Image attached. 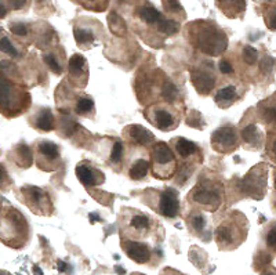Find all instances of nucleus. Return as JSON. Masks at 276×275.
Returning <instances> with one entry per match:
<instances>
[{"label":"nucleus","instance_id":"nucleus-1","mask_svg":"<svg viewBox=\"0 0 276 275\" xmlns=\"http://www.w3.org/2000/svg\"><path fill=\"white\" fill-rule=\"evenodd\" d=\"M248 234L247 217L239 210H229L217 220L214 241L221 252H232L246 241Z\"/></svg>","mask_w":276,"mask_h":275},{"label":"nucleus","instance_id":"nucleus-2","mask_svg":"<svg viewBox=\"0 0 276 275\" xmlns=\"http://www.w3.org/2000/svg\"><path fill=\"white\" fill-rule=\"evenodd\" d=\"M186 35L196 50L210 57H218L228 47V36L215 24L208 21H195L188 25Z\"/></svg>","mask_w":276,"mask_h":275},{"label":"nucleus","instance_id":"nucleus-3","mask_svg":"<svg viewBox=\"0 0 276 275\" xmlns=\"http://www.w3.org/2000/svg\"><path fill=\"white\" fill-rule=\"evenodd\" d=\"M119 224H120V237L127 240L144 241L152 240L153 242H160L163 235L158 233V221L153 220L146 213L126 207L122 209L119 216Z\"/></svg>","mask_w":276,"mask_h":275},{"label":"nucleus","instance_id":"nucleus-4","mask_svg":"<svg viewBox=\"0 0 276 275\" xmlns=\"http://www.w3.org/2000/svg\"><path fill=\"white\" fill-rule=\"evenodd\" d=\"M186 199L193 209L210 213L217 212L224 202V184L217 174L207 172L199 177Z\"/></svg>","mask_w":276,"mask_h":275},{"label":"nucleus","instance_id":"nucleus-5","mask_svg":"<svg viewBox=\"0 0 276 275\" xmlns=\"http://www.w3.org/2000/svg\"><path fill=\"white\" fill-rule=\"evenodd\" d=\"M31 238V228L27 217L13 206L0 210V242L11 249H22Z\"/></svg>","mask_w":276,"mask_h":275},{"label":"nucleus","instance_id":"nucleus-6","mask_svg":"<svg viewBox=\"0 0 276 275\" xmlns=\"http://www.w3.org/2000/svg\"><path fill=\"white\" fill-rule=\"evenodd\" d=\"M31 106V94L15 82L0 73V113L6 118H17Z\"/></svg>","mask_w":276,"mask_h":275},{"label":"nucleus","instance_id":"nucleus-7","mask_svg":"<svg viewBox=\"0 0 276 275\" xmlns=\"http://www.w3.org/2000/svg\"><path fill=\"white\" fill-rule=\"evenodd\" d=\"M170 148L172 149L174 155L181 161L178 173H177V183L179 181L184 185L185 181L191 177L196 166L202 162V149L198 144H195L185 137H174L170 141Z\"/></svg>","mask_w":276,"mask_h":275},{"label":"nucleus","instance_id":"nucleus-8","mask_svg":"<svg viewBox=\"0 0 276 275\" xmlns=\"http://www.w3.org/2000/svg\"><path fill=\"white\" fill-rule=\"evenodd\" d=\"M177 158L169 144L155 141L151 145L152 174L159 180H169L177 172Z\"/></svg>","mask_w":276,"mask_h":275},{"label":"nucleus","instance_id":"nucleus-9","mask_svg":"<svg viewBox=\"0 0 276 275\" xmlns=\"http://www.w3.org/2000/svg\"><path fill=\"white\" fill-rule=\"evenodd\" d=\"M144 201L151 209L167 219H175L179 214L178 192L172 188L167 190H146L144 192Z\"/></svg>","mask_w":276,"mask_h":275},{"label":"nucleus","instance_id":"nucleus-10","mask_svg":"<svg viewBox=\"0 0 276 275\" xmlns=\"http://www.w3.org/2000/svg\"><path fill=\"white\" fill-rule=\"evenodd\" d=\"M18 199L36 216L50 217L54 213V205L47 191L36 185H24L18 190Z\"/></svg>","mask_w":276,"mask_h":275},{"label":"nucleus","instance_id":"nucleus-11","mask_svg":"<svg viewBox=\"0 0 276 275\" xmlns=\"http://www.w3.org/2000/svg\"><path fill=\"white\" fill-rule=\"evenodd\" d=\"M238 185L244 197L261 201L268 190V165L258 163L251 168L246 176L242 177Z\"/></svg>","mask_w":276,"mask_h":275},{"label":"nucleus","instance_id":"nucleus-12","mask_svg":"<svg viewBox=\"0 0 276 275\" xmlns=\"http://www.w3.org/2000/svg\"><path fill=\"white\" fill-rule=\"evenodd\" d=\"M34 161L41 172H57L62 168L61 148L50 140H37L34 144Z\"/></svg>","mask_w":276,"mask_h":275},{"label":"nucleus","instance_id":"nucleus-13","mask_svg":"<svg viewBox=\"0 0 276 275\" xmlns=\"http://www.w3.org/2000/svg\"><path fill=\"white\" fill-rule=\"evenodd\" d=\"M144 116L151 123L162 132H172L179 125V113L175 106L169 103L153 104L145 108Z\"/></svg>","mask_w":276,"mask_h":275},{"label":"nucleus","instance_id":"nucleus-14","mask_svg":"<svg viewBox=\"0 0 276 275\" xmlns=\"http://www.w3.org/2000/svg\"><path fill=\"white\" fill-rule=\"evenodd\" d=\"M211 148L218 154H231L241 145L239 132L235 126H222L214 130L210 137Z\"/></svg>","mask_w":276,"mask_h":275},{"label":"nucleus","instance_id":"nucleus-15","mask_svg":"<svg viewBox=\"0 0 276 275\" xmlns=\"http://www.w3.org/2000/svg\"><path fill=\"white\" fill-rule=\"evenodd\" d=\"M120 246L130 260L136 261L137 264H153L156 259L155 249L144 241L127 240L120 237Z\"/></svg>","mask_w":276,"mask_h":275},{"label":"nucleus","instance_id":"nucleus-16","mask_svg":"<svg viewBox=\"0 0 276 275\" xmlns=\"http://www.w3.org/2000/svg\"><path fill=\"white\" fill-rule=\"evenodd\" d=\"M89 82V65L82 54H73L68 61V83L77 89H84Z\"/></svg>","mask_w":276,"mask_h":275},{"label":"nucleus","instance_id":"nucleus-17","mask_svg":"<svg viewBox=\"0 0 276 275\" xmlns=\"http://www.w3.org/2000/svg\"><path fill=\"white\" fill-rule=\"evenodd\" d=\"M123 138L130 147H151L156 141L155 136L148 129H145L141 125H129L124 127Z\"/></svg>","mask_w":276,"mask_h":275},{"label":"nucleus","instance_id":"nucleus-18","mask_svg":"<svg viewBox=\"0 0 276 275\" xmlns=\"http://www.w3.org/2000/svg\"><path fill=\"white\" fill-rule=\"evenodd\" d=\"M77 180L84 187H97L105 183V174L103 170H100L93 163L87 161H82L76 165L75 169Z\"/></svg>","mask_w":276,"mask_h":275},{"label":"nucleus","instance_id":"nucleus-19","mask_svg":"<svg viewBox=\"0 0 276 275\" xmlns=\"http://www.w3.org/2000/svg\"><path fill=\"white\" fill-rule=\"evenodd\" d=\"M191 82L196 92L202 96H208L213 92L215 86V76H214L213 69L206 68V67H198L191 71Z\"/></svg>","mask_w":276,"mask_h":275},{"label":"nucleus","instance_id":"nucleus-20","mask_svg":"<svg viewBox=\"0 0 276 275\" xmlns=\"http://www.w3.org/2000/svg\"><path fill=\"white\" fill-rule=\"evenodd\" d=\"M239 137L244 144V147L250 151L260 149L264 144V133L255 122H250L242 127Z\"/></svg>","mask_w":276,"mask_h":275},{"label":"nucleus","instance_id":"nucleus-21","mask_svg":"<svg viewBox=\"0 0 276 275\" xmlns=\"http://www.w3.org/2000/svg\"><path fill=\"white\" fill-rule=\"evenodd\" d=\"M185 221L188 231L192 234L193 237H198V238L207 241L206 235L208 234V231H207V219L203 213L198 209H192L186 214Z\"/></svg>","mask_w":276,"mask_h":275},{"label":"nucleus","instance_id":"nucleus-22","mask_svg":"<svg viewBox=\"0 0 276 275\" xmlns=\"http://www.w3.org/2000/svg\"><path fill=\"white\" fill-rule=\"evenodd\" d=\"M29 125L39 132H51L55 129L54 115L50 108H39L31 115Z\"/></svg>","mask_w":276,"mask_h":275},{"label":"nucleus","instance_id":"nucleus-23","mask_svg":"<svg viewBox=\"0 0 276 275\" xmlns=\"http://www.w3.org/2000/svg\"><path fill=\"white\" fill-rule=\"evenodd\" d=\"M73 35H75L76 44L79 46V49L82 50L93 49L98 43L97 32L94 29L89 28V27H75Z\"/></svg>","mask_w":276,"mask_h":275},{"label":"nucleus","instance_id":"nucleus-24","mask_svg":"<svg viewBox=\"0 0 276 275\" xmlns=\"http://www.w3.org/2000/svg\"><path fill=\"white\" fill-rule=\"evenodd\" d=\"M239 99H241V94L238 92V87L234 85H229L225 86V87H221L215 94L214 101L220 108L225 109V108H229L232 104H235Z\"/></svg>","mask_w":276,"mask_h":275},{"label":"nucleus","instance_id":"nucleus-25","mask_svg":"<svg viewBox=\"0 0 276 275\" xmlns=\"http://www.w3.org/2000/svg\"><path fill=\"white\" fill-rule=\"evenodd\" d=\"M13 159L18 168L28 169L34 165V152L31 151L29 145L20 142L13 148Z\"/></svg>","mask_w":276,"mask_h":275},{"label":"nucleus","instance_id":"nucleus-26","mask_svg":"<svg viewBox=\"0 0 276 275\" xmlns=\"http://www.w3.org/2000/svg\"><path fill=\"white\" fill-rule=\"evenodd\" d=\"M217 4L229 18L241 17L246 10V0H217Z\"/></svg>","mask_w":276,"mask_h":275},{"label":"nucleus","instance_id":"nucleus-27","mask_svg":"<svg viewBox=\"0 0 276 275\" xmlns=\"http://www.w3.org/2000/svg\"><path fill=\"white\" fill-rule=\"evenodd\" d=\"M257 112L258 118L264 125H274L276 116V106H275V97L272 96L269 100H264L257 105Z\"/></svg>","mask_w":276,"mask_h":275},{"label":"nucleus","instance_id":"nucleus-28","mask_svg":"<svg viewBox=\"0 0 276 275\" xmlns=\"http://www.w3.org/2000/svg\"><path fill=\"white\" fill-rule=\"evenodd\" d=\"M124 142L120 140H113L110 144L109 156H108V163L116 172H120L124 162Z\"/></svg>","mask_w":276,"mask_h":275},{"label":"nucleus","instance_id":"nucleus-29","mask_svg":"<svg viewBox=\"0 0 276 275\" xmlns=\"http://www.w3.org/2000/svg\"><path fill=\"white\" fill-rule=\"evenodd\" d=\"M73 109H75L76 115L79 116H94L96 113V105L93 99L87 96V94H77L75 99V104H73Z\"/></svg>","mask_w":276,"mask_h":275},{"label":"nucleus","instance_id":"nucleus-30","mask_svg":"<svg viewBox=\"0 0 276 275\" xmlns=\"http://www.w3.org/2000/svg\"><path fill=\"white\" fill-rule=\"evenodd\" d=\"M151 169V162L146 158H138L136 161H133L129 166V177L131 180H144L148 176V172Z\"/></svg>","mask_w":276,"mask_h":275},{"label":"nucleus","instance_id":"nucleus-31","mask_svg":"<svg viewBox=\"0 0 276 275\" xmlns=\"http://www.w3.org/2000/svg\"><path fill=\"white\" fill-rule=\"evenodd\" d=\"M138 17H139L145 24H148V25H155V27H156V24L162 20L163 15L160 14L156 8L152 7V6H142V7L138 8Z\"/></svg>","mask_w":276,"mask_h":275},{"label":"nucleus","instance_id":"nucleus-32","mask_svg":"<svg viewBox=\"0 0 276 275\" xmlns=\"http://www.w3.org/2000/svg\"><path fill=\"white\" fill-rule=\"evenodd\" d=\"M156 29H158V32L163 34V35L172 36L179 31V24L174 20H169V18L162 17V20L156 24Z\"/></svg>","mask_w":276,"mask_h":275},{"label":"nucleus","instance_id":"nucleus-33","mask_svg":"<svg viewBox=\"0 0 276 275\" xmlns=\"http://www.w3.org/2000/svg\"><path fill=\"white\" fill-rule=\"evenodd\" d=\"M43 60L51 71L54 72L55 75H61L62 73V63L60 61L58 56L55 54L54 51H48L43 56Z\"/></svg>","mask_w":276,"mask_h":275},{"label":"nucleus","instance_id":"nucleus-34","mask_svg":"<svg viewBox=\"0 0 276 275\" xmlns=\"http://www.w3.org/2000/svg\"><path fill=\"white\" fill-rule=\"evenodd\" d=\"M108 21H109V27L110 31L116 35H123L124 34V21L116 14V13H110L109 17H108Z\"/></svg>","mask_w":276,"mask_h":275},{"label":"nucleus","instance_id":"nucleus-35","mask_svg":"<svg viewBox=\"0 0 276 275\" xmlns=\"http://www.w3.org/2000/svg\"><path fill=\"white\" fill-rule=\"evenodd\" d=\"M0 51L4 53L8 57H18V50L14 47V44L10 42V39L7 37H1L0 39Z\"/></svg>","mask_w":276,"mask_h":275},{"label":"nucleus","instance_id":"nucleus-36","mask_svg":"<svg viewBox=\"0 0 276 275\" xmlns=\"http://www.w3.org/2000/svg\"><path fill=\"white\" fill-rule=\"evenodd\" d=\"M162 3H163V7L167 13H172V14L181 13L184 15V8H182L178 0H162Z\"/></svg>","mask_w":276,"mask_h":275},{"label":"nucleus","instance_id":"nucleus-37","mask_svg":"<svg viewBox=\"0 0 276 275\" xmlns=\"http://www.w3.org/2000/svg\"><path fill=\"white\" fill-rule=\"evenodd\" d=\"M13 187V180L8 176L6 168L0 163V190L8 191Z\"/></svg>","mask_w":276,"mask_h":275},{"label":"nucleus","instance_id":"nucleus-38","mask_svg":"<svg viewBox=\"0 0 276 275\" xmlns=\"http://www.w3.org/2000/svg\"><path fill=\"white\" fill-rule=\"evenodd\" d=\"M243 60L248 64V65H254L257 64V50L250 47V46H246L243 49Z\"/></svg>","mask_w":276,"mask_h":275},{"label":"nucleus","instance_id":"nucleus-39","mask_svg":"<svg viewBox=\"0 0 276 275\" xmlns=\"http://www.w3.org/2000/svg\"><path fill=\"white\" fill-rule=\"evenodd\" d=\"M10 31L13 32L14 35H17V36H25L28 32L27 27H25L24 24H11Z\"/></svg>","mask_w":276,"mask_h":275},{"label":"nucleus","instance_id":"nucleus-40","mask_svg":"<svg viewBox=\"0 0 276 275\" xmlns=\"http://www.w3.org/2000/svg\"><path fill=\"white\" fill-rule=\"evenodd\" d=\"M267 246L271 247V250H275V226L272 224V227L269 228V231L267 233Z\"/></svg>","mask_w":276,"mask_h":275},{"label":"nucleus","instance_id":"nucleus-41","mask_svg":"<svg viewBox=\"0 0 276 275\" xmlns=\"http://www.w3.org/2000/svg\"><path fill=\"white\" fill-rule=\"evenodd\" d=\"M220 71L224 73V75H229V73H232L234 72V67L231 65V63L229 61H227V60H221L220 61Z\"/></svg>","mask_w":276,"mask_h":275},{"label":"nucleus","instance_id":"nucleus-42","mask_svg":"<svg viewBox=\"0 0 276 275\" xmlns=\"http://www.w3.org/2000/svg\"><path fill=\"white\" fill-rule=\"evenodd\" d=\"M159 275H185V274L181 273V271H178V270H175V268L165 267L160 273H159Z\"/></svg>","mask_w":276,"mask_h":275},{"label":"nucleus","instance_id":"nucleus-43","mask_svg":"<svg viewBox=\"0 0 276 275\" xmlns=\"http://www.w3.org/2000/svg\"><path fill=\"white\" fill-rule=\"evenodd\" d=\"M8 3H10V6L14 8V10H20L25 6V3H27V0H8Z\"/></svg>","mask_w":276,"mask_h":275},{"label":"nucleus","instance_id":"nucleus-44","mask_svg":"<svg viewBox=\"0 0 276 275\" xmlns=\"http://www.w3.org/2000/svg\"><path fill=\"white\" fill-rule=\"evenodd\" d=\"M268 20H269V22H267V24H268L269 29H271V31H274V29H275V8H272V10H271V15L268 17Z\"/></svg>","mask_w":276,"mask_h":275},{"label":"nucleus","instance_id":"nucleus-45","mask_svg":"<svg viewBox=\"0 0 276 275\" xmlns=\"http://www.w3.org/2000/svg\"><path fill=\"white\" fill-rule=\"evenodd\" d=\"M6 14H7L6 7H4V6H3V3L0 1V18H4V17H6Z\"/></svg>","mask_w":276,"mask_h":275},{"label":"nucleus","instance_id":"nucleus-46","mask_svg":"<svg viewBox=\"0 0 276 275\" xmlns=\"http://www.w3.org/2000/svg\"><path fill=\"white\" fill-rule=\"evenodd\" d=\"M262 275H275V271H274V268H271L269 271H265Z\"/></svg>","mask_w":276,"mask_h":275},{"label":"nucleus","instance_id":"nucleus-47","mask_svg":"<svg viewBox=\"0 0 276 275\" xmlns=\"http://www.w3.org/2000/svg\"><path fill=\"white\" fill-rule=\"evenodd\" d=\"M0 275H11L8 271H6V270H0Z\"/></svg>","mask_w":276,"mask_h":275},{"label":"nucleus","instance_id":"nucleus-48","mask_svg":"<svg viewBox=\"0 0 276 275\" xmlns=\"http://www.w3.org/2000/svg\"><path fill=\"white\" fill-rule=\"evenodd\" d=\"M131 275H145V274H142V273H133Z\"/></svg>","mask_w":276,"mask_h":275},{"label":"nucleus","instance_id":"nucleus-49","mask_svg":"<svg viewBox=\"0 0 276 275\" xmlns=\"http://www.w3.org/2000/svg\"><path fill=\"white\" fill-rule=\"evenodd\" d=\"M262 1H272V0H262Z\"/></svg>","mask_w":276,"mask_h":275},{"label":"nucleus","instance_id":"nucleus-50","mask_svg":"<svg viewBox=\"0 0 276 275\" xmlns=\"http://www.w3.org/2000/svg\"><path fill=\"white\" fill-rule=\"evenodd\" d=\"M0 210H1V201H0Z\"/></svg>","mask_w":276,"mask_h":275},{"label":"nucleus","instance_id":"nucleus-51","mask_svg":"<svg viewBox=\"0 0 276 275\" xmlns=\"http://www.w3.org/2000/svg\"><path fill=\"white\" fill-rule=\"evenodd\" d=\"M91 1H94V0H91Z\"/></svg>","mask_w":276,"mask_h":275}]
</instances>
